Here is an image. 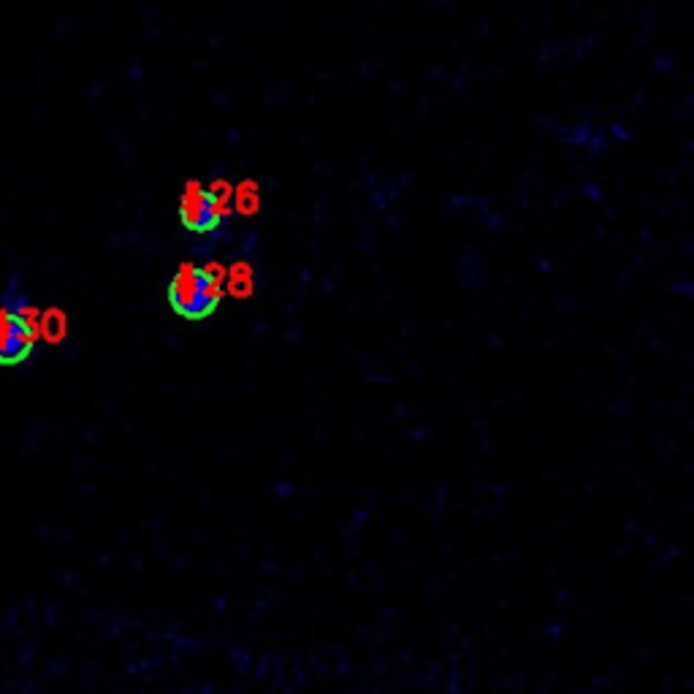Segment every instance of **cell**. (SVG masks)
Listing matches in <instances>:
<instances>
[{
    "label": "cell",
    "instance_id": "cell-2",
    "mask_svg": "<svg viewBox=\"0 0 694 694\" xmlns=\"http://www.w3.org/2000/svg\"><path fill=\"white\" fill-rule=\"evenodd\" d=\"M169 307L185 320H204L217 310L223 299V282L212 269L204 266H182L169 282L166 291Z\"/></svg>",
    "mask_w": 694,
    "mask_h": 694
},
{
    "label": "cell",
    "instance_id": "cell-4",
    "mask_svg": "<svg viewBox=\"0 0 694 694\" xmlns=\"http://www.w3.org/2000/svg\"><path fill=\"white\" fill-rule=\"evenodd\" d=\"M36 329H38V339H44V342H49V345H60L68 334L66 312L57 310V307L41 310Z\"/></svg>",
    "mask_w": 694,
    "mask_h": 694
},
{
    "label": "cell",
    "instance_id": "cell-3",
    "mask_svg": "<svg viewBox=\"0 0 694 694\" xmlns=\"http://www.w3.org/2000/svg\"><path fill=\"white\" fill-rule=\"evenodd\" d=\"M223 198H220V190H207L190 182L188 190L182 193V201H179V217L182 223L190 231H215L223 220Z\"/></svg>",
    "mask_w": 694,
    "mask_h": 694
},
{
    "label": "cell",
    "instance_id": "cell-1",
    "mask_svg": "<svg viewBox=\"0 0 694 694\" xmlns=\"http://www.w3.org/2000/svg\"><path fill=\"white\" fill-rule=\"evenodd\" d=\"M38 304L22 288V277L11 274L0 293V372L25 366L38 345Z\"/></svg>",
    "mask_w": 694,
    "mask_h": 694
}]
</instances>
